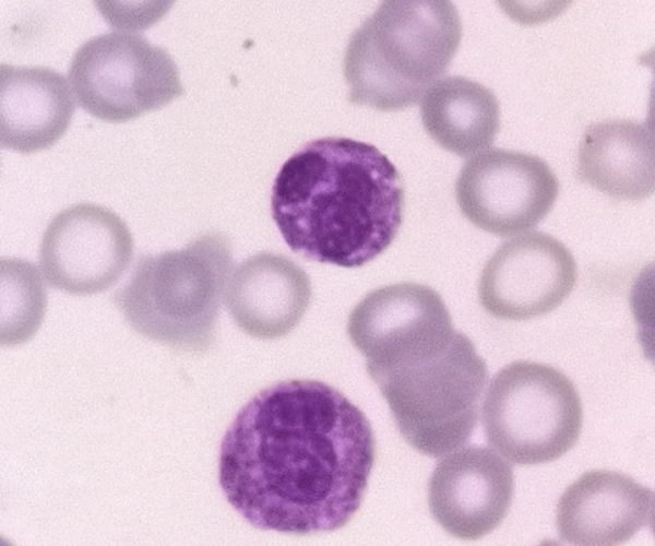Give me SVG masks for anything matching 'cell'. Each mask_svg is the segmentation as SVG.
Masks as SVG:
<instances>
[{"label": "cell", "mask_w": 655, "mask_h": 546, "mask_svg": "<svg viewBox=\"0 0 655 546\" xmlns=\"http://www.w3.org/2000/svg\"><path fill=\"white\" fill-rule=\"evenodd\" d=\"M374 455L372 427L344 394L320 381L289 380L238 412L222 440L218 479L257 529L333 532L359 509Z\"/></svg>", "instance_id": "1"}, {"label": "cell", "mask_w": 655, "mask_h": 546, "mask_svg": "<svg viewBox=\"0 0 655 546\" xmlns=\"http://www.w3.org/2000/svg\"><path fill=\"white\" fill-rule=\"evenodd\" d=\"M404 189L376 146L322 138L278 170L271 210L285 242L307 260L361 266L385 251L402 225Z\"/></svg>", "instance_id": "2"}, {"label": "cell", "mask_w": 655, "mask_h": 546, "mask_svg": "<svg viewBox=\"0 0 655 546\" xmlns=\"http://www.w3.org/2000/svg\"><path fill=\"white\" fill-rule=\"evenodd\" d=\"M461 37L450 1H383L347 44L349 102L382 111L418 103L446 71Z\"/></svg>", "instance_id": "3"}, {"label": "cell", "mask_w": 655, "mask_h": 546, "mask_svg": "<svg viewBox=\"0 0 655 546\" xmlns=\"http://www.w3.org/2000/svg\"><path fill=\"white\" fill-rule=\"evenodd\" d=\"M231 266L229 238L207 232L182 249L143 254L114 304L139 334L176 351L204 353L215 340Z\"/></svg>", "instance_id": "4"}, {"label": "cell", "mask_w": 655, "mask_h": 546, "mask_svg": "<svg viewBox=\"0 0 655 546\" xmlns=\"http://www.w3.org/2000/svg\"><path fill=\"white\" fill-rule=\"evenodd\" d=\"M368 375L407 443L432 458L468 442L489 379L486 361L473 342L456 331Z\"/></svg>", "instance_id": "5"}, {"label": "cell", "mask_w": 655, "mask_h": 546, "mask_svg": "<svg viewBox=\"0 0 655 546\" xmlns=\"http://www.w3.org/2000/svg\"><path fill=\"white\" fill-rule=\"evenodd\" d=\"M489 444L521 465L552 462L576 443L583 423L580 395L558 369L513 361L492 378L481 408Z\"/></svg>", "instance_id": "6"}, {"label": "cell", "mask_w": 655, "mask_h": 546, "mask_svg": "<svg viewBox=\"0 0 655 546\" xmlns=\"http://www.w3.org/2000/svg\"><path fill=\"white\" fill-rule=\"evenodd\" d=\"M68 76L78 104L109 122L131 120L184 93L170 55L131 33L109 32L83 43Z\"/></svg>", "instance_id": "7"}, {"label": "cell", "mask_w": 655, "mask_h": 546, "mask_svg": "<svg viewBox=\"0 0 655 546\" xmlns=\"http://www.w3.org/2000/svg\"><path fill=\"white\" fill-rule=\"evenodd\" d=\"M559 181L540 157L493 147L463 165L455 182L457 204L480 229L511 236L534 228L552 209Z\"/></svg>", "instance_id": "8"}, {"label": "cell", "mask_w": 655, "mask_h": 546, "mask_svg": "<svg viewBox=\"0 0 655 546\" xmlns=\"http://www.w3.org/2000/svg\"><path fill=\"white\" fill-rule=\"evenodd\" d=\"M132 235L120 216L94 203L60 211L45 229L39 264L47 283L71 295H93L111 287L128 268Z\"/></svg>", "instance_id": "9"}, {"label": "cell", "mask_w": 655, "mask_h": 546, "mask_svg": "<svg viewBox=\"0 0 655 546\" xmlns=\"http://www.w3.org/2000/svg\"><path fill=\"white\" fill-rule=\"evenodd\" d=\"M576 262L553 236L532 232L503 242L485 264L478 283L483 308L504 320L546 314L573 290Z\"/></svg>", "instance_id": "10"}, {"label": "cell", "mask_w": 655, "mask_h": 546, "mask_svg": "<svg viewBox=\"0 0 655 546\" xmlns=\"http://www.w3.org/2000/svg\"><path fill=\"white\" fill-rule=\"evenodd\" d=\"M514 494L511 464L483 446L458 448L438 462L428 483L434 520L451 535L478 539L501 524Z\"/></svg>", "instance_id": "11"}, {"label": "cell", "mask_w": 655, "mask_h": 546, "mask_svg": "<svg viewBox=\"0 0 655 546\" xmlns=\"http://www.w3.org/2000/svg\"><path fill=\"white\" fill-rule=\"evenodd\" d=\"M441 296L417 283H398L369 293L352 310L347 333L367 369L385 366L416 346L453 330Z\"/></svg>", "instance_id": "12"}, {"label": "cell", "mask_w": 655, "mask_h": 546, "mask_svg": "<svg viewBox=\"0 0 655 546\" xmlns=\"http://www.w3.org/2000/svg\"><path fill=\"white\" fill-rule=\"evenodd\" d=\"M654 492L614 471H591L572 483L557 506V531L563 542L582 546L619 545L648 526Z\"/></svg>", "instance_id": "13"}, {"label": "cell", "mask_w": 655, "mask_h": 546, "mask_svg": "<svg viewBox=\"0 0 655 546\" xmlns=\"http://www.w3.org/2000/svg\"><path fill=\"white\" fill-rule=\"evenodd\" d=\"M310 298L311 284L305 270L272 252L241 262L224 290L233 320L243 332L262 340L287 335L302 319Z\"/></svg>", "instance_id": "14"}, {"label": "cell", "mask_w": 655, "mask_h": 546, "mask_svg": "<svg viewBox=\"0 0 655 546\" xmlns=\"http://www.w3.org/2000/svg\"><path fill=\"white\" fill-rule=\"evenodd\" d=\"M74 108L69 83L58 71L1 63L2 147L23 154L50 147L68 129Z\"/></svg>", "instance_id": "15"}, {"label": "cell", "mask_w": 655, "mask_h": 546, "mask_svg": "<svg viewBox=\"0 0 655 546\" xmlns=\"http://www.w3.org/2000/svg\"><path fill=\"white\" fill-rule=\"evenodd\" d=\"M580 181L617 200L641 201L654 192L651 124L609 119L586 128L577 151Z\"/></svg>", "instance_id": "16"}, {"label": "cell", "mask_w": 655, "mask_h": 546, "mask_svg": "<svg viewBox=\"0 0 655 546\" xmlns=\"http://www.w3.org/2000/svg\"><path fill=\"white\" fill-rule=\"evenodd\" d=\"M421 122L444 150L466 157L488 149L499 131L500 109L495 94L461 75L439 79L420 103Z\"/></svg>", "instance_id": "17"}, {"label": "cell", "mask_w": 655, "mask_h": 546, "mask_svg": "<svg viewBox=\"0 0 655 546\" xmlns=\"http://www.w3.org/2000/svg\"><path fill=\"white\" fill-rule=\"evenodd\" d=\"M47 304L46 290L33 263L1 261V343L13 346L28 340L39 327Z\"/></svg>", "instance_id": "18"}]
</instances>
